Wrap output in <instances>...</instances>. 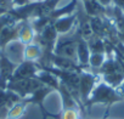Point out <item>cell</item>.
Here are the masks:
<instances>
[{
    "instance_id": "5b68a950",
    "label": "cell",
    "mask_w": 124,
    "mask_h": 119,
    "mask_svg": "<svg viewBox=\"0 0 124 119\" xmlns=\"http://www.w3.org/2000/svg\"><path fill=\"white\" fill-rule=\"evenodd\" d=\"M40 56H41V49L35 43H32L29 45H26V49H24V60H27V61H32V62H37L38 60L40 58Z\"/></svg>"
},
{
    "instance_id": "52a82bcc",
    "label": "cell",
    "mask_w": 124,
    "mask_h": 119,
    "mask_svg": "<svg viewBox=\"0 0 124 119\" xmlns=\"http://www.w3.org/2000/svg\"><path fill=\"white\" fill-rule=\"evenodd\" d=\"M35 1H44V0H35Z\"/></svg>"
},
{
    "instance_id": "6da1fadb",
    "label": "cell",
    "mask_w": 124,
    "mask_h": 119,
    "mask_svg": "<svg viewBox=\"0 0 124 119\" xmlns=\"http://www.w3.org/2000/svg\"><path fill=\"white\" fill-rule=\"evenodd\" d=\"M122 96L117 94V91L111 86L108 85L107 83H100L99 85H95L93 92H91V96L89 97L85 107L88 106H91L93 103H96V102H102V103H113L118 100H120Z\"/></svg>"
},
{
    "instance_id": "3957f363",
    "label": "cell",
    "mask_w": 124,
    "mask_h": 119,
    "mask_svg": "<svg viewBox=\"0 0 124 119\" xmlns=\"http://www.w3.org/2000/svg\"><path fill=\"white\" fill-rule=\"evenodd\" d=\"M76 18H77V15H70V16L67 15V16L57 18L54 22V27H55L56 32L58 34H62V35L68 33L72 29V27L76 22Z\"/></svg>"
},
{
    "instance_id": "7a4b0ae2",
    "label": "cell",
    "mask_w": 124,
    "mask_h": 119,
    "mask_svg": "<svg viewBox=\"0 0 124 119\" xmlns=\"http://www.w3.org/2000/svg\"><path fill=\"white\" fill-rule=\"evenodd\" d=\"M95 85H96V75L93 73H88L86 69H82L79 72V100L84 107Z\"/></svg>"
},
{
    "instance_id": "8992f818",
    "label": "cell",
    "mask_w": 124,
    "mask_h": 119,
    "mask_svg": "<svg viewBox=\"0 0 124 119\" xmlns=\"http://www.w3.org/2000/svg\"><path fill=\"white\" fill-rule=\"evenodd\" d=\"M8 12V10H5V9H3V7H0V16H3V15H5Z\"/></svg>"
},
{
    "instance_id": "277c9868",
    "label": "cell",
    "mask_w": 124,
    "mask_h": 119,
    "mask_svg": "<svg viewBox=\"0 0 124 119\" xmlns=\"http://www.w3.org/2000/svg\"><path fill=\"white\" fill-rule=\"evenodd\" d=\"M27 107H28V102L26 101V98H22L21 101H18L17 103H15L9 109L5 119H18L24 113V111L27 109Z\"/></svg>"
}]
</instances>
